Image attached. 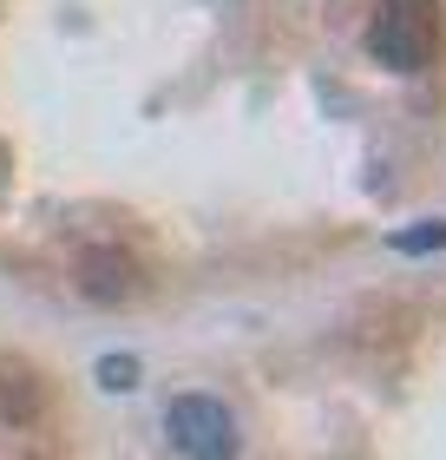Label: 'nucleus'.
I'll list each match as a JSON object with an SVG mask.
<instances>
[{
	"label": "nucleus",
	"instance_id": "5",
	"mask_svg": "<svg viewBox=\"0 0 446 460\" xmlns=\"http://www.w3.org/2000/svg\"><path fill=\"white\" fill-rule=\"evenodd\" d=\"M394 250H400V257H433V250H446V217H433V224H407V230H394Z\"/></svg>",
	"mask_w": 446,
	"mask_h": 460
},
{
	"label": "nucleus",
	"instance_id": "1",
	"mask_svg": "<svg viewBox=\"0 0 446 460\" xmlns=\"http://www.w3.org/2000/svg\"><path fill=\"white\" fill-rule=\"evenodd\" d=\"M440 33H446L440 0H374L368 53L388 73H427L440 59Z\"/></svg>",
	"mask_w": 446,
	"mask_h": 460
},
{
	"label": "nucleus",
	"instance_id": "3",
	"mask_svg": "<svg viewBox=\"0 0 446 460\" xmlns=\"http://www.w3.org/2000/svg\"><path fill=\"white\" fill-rule=\"evenodd\" d=\"M79 289L99 303H125L132 296V263L118 257V250H86V263H79Z\"/></svg>",
	"mask_w": 446,
	"mask_h": 460
},
{
	"label": "nucleus",
	"instance_id": "4",
	"mask_svg": "<svg viewBox=\"0 0 446 460\" xmlns=\"http://www.w3.org/2000/svg\"><path fill=\"white\" fill-rule=\"evenodd\" d=\"M0 414H7V421H33V414H39V388L20 368L0 375Z\"/></svg>",
	"mask_w": 446,
	"mask_h": 460
},
{
	"label": "nucleus",
	"instance_id": "2",
	"mask_svg": "<svg viewBox=\"0 0 446 460\" xmlns=\"http://www.w3.org/2000/svg\"><path fill=\"white\" fill-rule=\"evenodd\" d=\"M164 434H171V447L184 460H237V414H230V402H217L204 388H190L171 402Z\"/></svg>",
	"mask_w": 446,
	"mask_h": 460
},
{
	"label": "nucleus",
	"instance_id": "6",
	"mask_svg": "<svg viewBox=\"0 0 446 460\" xmlns=\"http://www.w3.org/2000/svg\"><path fill=\"white\" fill-rule=\"evenodd\" d=\"M99 388H105V394L138 388V362H132V355H105V362H99Z\"/></svg>",
	"mask_w": 446,
	"mask_h": 460
}]
</instances>
